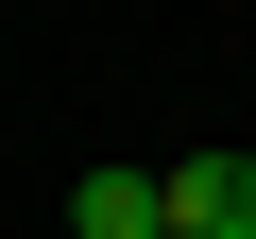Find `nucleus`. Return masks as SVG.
I'll return each instance as SVG.
<instances>
[{
    "instance_id": "obj_1",
    "label": "nucleus",
    "mask_w": 256,
    "mask_h": 239,
    "mask_svg": "<svg viewBox=\"0 0 256 239\" xmlns=\"http://www.w3.org/2000/svg\"><path fill=\"white\" fill-rule=\"evenodd\" d=\"M154 188H171V239H256V154L205 137V154H171Z\"/></svg>"
},
{
    "instance_id": "obj_2",
    "label": "nucleus",
    "mask_w": 256,
    "mask_h": 239,
    "mask_svg": "<svg viewBox=\"0 0 256 239\" xmlns=\"http://www.w3.org/2000/svg\"><path fill=\"white\" fill-rule=\"evenodd\" d=\"M68 239H171V188H154V171H120V154H102V171L68 188Z\"/></svg>"
}]
</instances>
